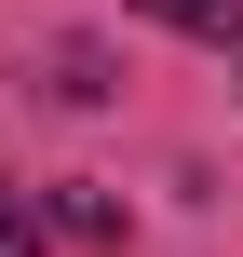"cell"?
<instances>
[{
    "label": "cell",
    "instance_id": "obj_1",
    "mask_svg": "<svg viewBox=\"0 0 243 257\" xmlns=\"http://www.w3.org/2000/svg\"><path fill=\"white\" fill-rule=\"evenodd\" d=\"M135 14H162V27H189V41H216V54L243 41V0H135Z\"/></svg>",
    "mask_w": 243,
    "mask_h": 257
},
{
    "label": "cell",
    "instance_id": "obj_2",
    "mask_svg": "<svg viewBox=\"0 0 243 257\" xmlns=\"http://www.w3.org/2000/svg\"><path fill=\"white\" fill-rule=\"evenodd\" d=\"M54 217H68L81 244H122V203H108V190H54Z\"/></svg>",
    "mask_w": 243,
    "mask_h": 257
},
{
    "label": "cell",
    "instance_id": "obj_3",
    "mask_svg": "<svg viewBox=\"0 0 243 257\" xmlns=\"http://www.w3.org/2000/svg\"><path fill=\"white\" fill-rule=\"evenodd\" d=\"M0 257H41V217L14 203V176H0Z\"/></svg>",
    "mask_w": 243,
    "mask_h": 257
}]
</instances>
